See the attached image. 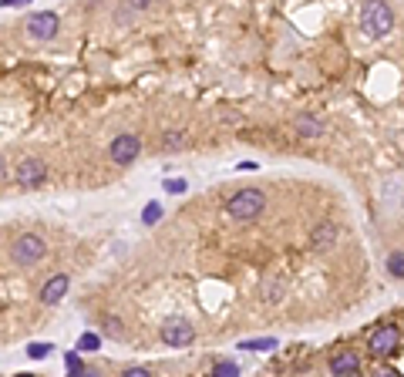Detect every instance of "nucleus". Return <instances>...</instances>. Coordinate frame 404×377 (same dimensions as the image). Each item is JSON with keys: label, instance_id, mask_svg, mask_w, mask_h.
Wrapping results in <instances>:
<instances>
[{"label": "nucleus", "instance_id": "6e6552de", "mask_svg": "<svg viewBox=\"0 0 404 377\" xmlns=\"http://www.w3.org/2000/svg\"><path fill=\"white\" fill-rule=\"evenodd\" d=\"M398 340H401V334H398V327H381V330H374L371 334V340H367V347H371V354L374 357H387L394 347H398Z\"/></svg>", "mask_w": 404, "mask_h": 377}, {"label": "nucleus", "instance_id": "412c9836", "mask_svg": "<svg viewBox=\"0 0 404 377\" xmlns=\"http://www.w3.org/2000/svg\"><path fill=\"white\" fill-rule=\"evenodd\" d=\"M101 330H105L108 337H121V323H118V317H105V320H101Z\"/></svg>", "mask_w": 404, "mask_h": 377}, {"label": "nucleus", "instance_id": "2eb2a0df", "mask_svg": "<svg viewBox=\"0 0 404 377\" xmlns=\"http://www.w3.org/2000/svg\"><path fill=\"white\" fill-rule=\"evenodd\" d=\"M236 374H239V367L232 360H216L212 364V377H236Z\"/></svg>", "mask_w": 404, "mask_h": 377}, {"label": "nucleus", "instance_id": "1a4fd4ad", "mask_svg": "<svg viewBox=\"0 0 404 377\" xmlns=\"http://www.w3.org/2000/svg\"><path fill=\"white\" fill-rule=\"evenodd\" d=\"M337 239H341V229H337V223H320V226L310 232V249H313V253H327Z\"/></svg>", "mask_w": 404, "mask_h": 377}, {"label": "nucleus", "instance_id": "f3484780", "mask_svg": "<svg viewBox=\"0 0 404 377\" xmlns=\"http://www.w3.org/2000/svg\"><path fill=\"white\" fill-rule=\"evenodd\" d=\"M239 347H243V350H273V347H276V340H273V337H260V340H243V343H239Z\"/></svg>", "mask_w": 404, "mask_h": 377}, {"label": "nucleus", "instance_id": "b1692460", "mask_svg": "<svg viewBox=\"0 0 404 377\" xmlns=\"http://www.w3.org/2000/svg\"><path fill=\"white\" fill-rule=\"evenodd\" d=\"M128 3H132V10H149L155 0H128Z\"/></svg>", "mask_w": 404, "mask_h": 377}, {"label": "nucleus", "instance_id": "a878e982", "mask_svg": "<svg viewBox=\"0 0 404 377\" xmlns=\"http://www.w3.org/2000/svg\"><path fill=\"white\" fill-rule=\"evenodd\" d=\"M24 3H31V0H0V7H24Z\"/></svg>", "mask_w": 404, "mask_h": 377}, {"label": "nucleus", "instance_id": "ddd939ff", "mask_svg": "<svg viewBox=\"0 0 404 377\" xmlns=\"http://www.w3.org/2000/svg\"><path fill=\"white\" fill-rule=\"evenodd\" d=\"M387 276L404 280V253H401V249H394V253L387 256Z\"/></svg>", "mask_w": 404, "mask_h": 377}, {"label": "nucleus", "instance_id": "393cba45", "mask_svg": "<svg viewBox=\"0 0 404 377\" xmlns=\"http://www.w3.org/2000/svg\"><path fill=\"white\" fill-rule=\"evenodd\" d=\"M125 377H149V371H145V367H128Z\"/></svg>", "mask_w": 404, "mask_h": 377}, {"label": "nucleus", "instance_id": "0eeeda50", "mask_svg": "<svg viewBox=\"0 0 404 377\" xmlns=\"http://www.w3.org/2000/svg\"><path fill=\"white\" fill-rule=\"evenodd\" d=\"M44 175H47V169H44L40 158H24L17 169H14V179H17V186H24V188H38L40 182H44Z\"/></svg>", "mask_w": 404, "mask_h": 377}, {"label": "nucleus", "instance_id": "9b49d317", "mask_svg": "<svg viewBox=\"0 0 404 377\" xmlns=\"http://www.w3.org/2000/svg\"><path fill=\"white\" fill-rule=\"evenodd\" d=\"M330 374H341V377H354L361 374V357L357 354H337V357L330 360Z\"/></svg>", "mask_w": 404, "mask_h": 377}, {"label": "nucleus", "instance_id": "aec40b11", "mask_svg": "<svg viewBox=\"0 0 404 377\" xmlns=\"http://www.w3.org/2000/svg\"><path fill=\"white\" fill-rule=\"evenodd\" d=\"M51 354V343H27V357L31 360H44Z\"/></svg>", "mask_w": 404, "mask_h": 377}, {"label": "nucleus", "instance_id": "4be33fe9", "mask_svg": "<svg viewBox=\"0 0 404 377\" xmlns=\"http://www.w3.org/2000/svg\"><path fill=\"white\" fill-rule=\"evenodd\" d=\"M64 364H68V371H71L75 377L84 374V364H81V357H77V354H68V357H64Z\"/></svg>", "mask_w": 404, "mask_h": 377}, {"label": "nucleus", "instance_id": "f257e3e1", "mask_svg": "<svg viewBox=\"0 0 404 377\" xmlns=\"http://www.w3.org/2000/svg\"><path fill=\"white\" fill-rule=\"evenodd\" d=\"M391 27H394L391 3H387V0H367L364 10H361V31H364L367 38L377 40V38H387Z\"/></svg>", "mask_w": 404, "mask_h": 377}, {"label": "nucleus", "instance_id": "a211bd4d", "mask_svg": "<svg viewBox=\"0 0 404 377\" xmlns=\"http://www.w3.org/2000/svg\"><path fill=\"white\" fill-rule=\"evenodd\" d=\"M158 219H162V206H158V202H149L145 212H142V223H145V226H155Z\"/></svg>", "mask_w": 404, "mask_h": 377}, {"label": "nucleus", "instance_id": "20e7f679", "mask_svg": "<svg viewBox=\"0 0 404 377\" xmlns=\"http://www.w3.org/2000/svg\"><path fill=\"white\" fill-rule=\"evenodd\" d=\"M138 155H142V138H138L135 132L115 135L112 145H108V158H112L115 165H132Z\"/></svg>", "mask_w": 404, "mask_h": 377}, {"label": "nucleus", "instance_id": "bb28decb", "mask_svg": "<svg viewBox=\"0 0 404 377\" xmlns=\"http://www.w3.org/2000/svg\"><path fill=\"white\" fill-rule=\"evenodd\" d=\"M0 172H3V158H0Z\"/></svg>", "mask_w": 404, "mask_h": 377}, {"label": "nucleus", "instance_id": "39448f33", "mask_svg": "<svg viewBox=\"0 0 404 377\" xmlns=\"http://www.w3.org/2000/svg\"><path fill=\"white\" fill-rule=\"evenodd\" d=\"M158 337H162L165 347H189L195 340V330L189 320H165L162 330H158Z\"/></svg>", "mask_w": 404, "mask_h": 377}, {"label": "nucleus", "instance_id": "9d476101", "mask_svg": "<svg viewBox=\"0 0 404 377\" xmlns=\"http://www.w3.org/2000/svg\"><path fill=\"white\" fill-rule=\"evenodd\" d=\"M68 286H71L68 273L51 276V280L40 286V303H44V306H54V303H61V300H64V293H68Z\"/></svg>", "mask_w": 404, "mask_h": 377}, {"label": "nucleus", "instance_id": "4468645a", "mask_svg": "<svg viewBox=\"0 0 404 377\" xmlns=\"http://www.w3.org/2000/svg\"><path fill=\"white\" fill-rule=\"evenodd\" d=\"M98 347H101V337H98V334H81V337H77V350H81V354H91Z\"/></svg>", "mask_w": 404, "mask_h": 377}, {"label": "nucleus", "instance_id": "7ed1b4c3", "mask_svg": "<svg viewBox=\"0 0 404 377\" xmlns=\"http://www.w3.org/2000/svg\"><path fill=\"white\" fill-rule=\"evenodd\" d=\"M44 253H47V243L40 239L38 232H24L17 243H14V249H10V256H14V263L17 266H34L44 260Z\"/></svg>", "mask_w": 404, "mask_h": 377}, {"label": "nucleus", "instance_id": "423d86ee", "mask_svg": "<svg viewBox=\"0 0 404 377\" xmlns=\"http://www.w3.org/2000/svg\"><path fill=\"white\" fill-rule=\"evenodd\" d=\"M58 14L54 10H40V14H34V17L27 20V31H31V38L34 40H51L54 34H58Z\"/></svg>", "mask_w": 404, "mask_h": 377}, {"label": "nucleus", "instance_id": "dca6fc26", "mask_svg": "<svg viewBox=\"0 0 404 377\" xmlns=\"http://www.w3.org/2000/svg\"><path fill=\"white\" fill-rule=\"evenodd\" d=\"M280 293H283V280H267V286H263V300L276 303L280 300Z\"/></svg>", "mask_w": 404, "mask_h": 377}, {"label": "nucleus", "instance_id": "5701e85b", "mask_svg": "<svg viewBox=\"0 0 404 377\" xmlns=\"http://www.w3.org/2000/svg\"><path fill=\"white\" fill-rule=\"evenodd\" d=\"M162 145H165V149H182V145H186V135H182V132H169Z\"/></svg>", "mask_w": 404, "mask_h": 377}, {"label": "nucleus", "instance_id": "f03ea898", "mask_svg": "<svg viewBox=\"0 0 404 377\" xmlns=\"http://www.w3.org/2000/svg\"><path fill=\"white\" fill-rule=\"evenodd\" d=\"M263 209H267V195L260 188H239L226 202V212H230L232 223H253Z\"/></svg>", "mask_w": 404, "mask_h": 377}, {"label": "nucleus", "instance_id": "6ab92c4d", "mask_svg": "<svg viewBox=\"0 0 404 377\" xmlns=\"http://www.w3.org/2000/svg\"><path fill=\"white\" fill-rule=\"evenodd\" d=\"M165 192H169V195H186V192H189V182H186V179H165Z\"/></svg>", "mask_w": 404, "mask_h": 377}, {"label": "nucleus", "instance_id": "f8f14e48", "mask_svg": "<svg viewBox=\"0 0 404 377\" xmlns=\"http://www.w3.org/2000/svg\"><path fill=\"white\" fill-rule=\"evenodd\" d=\"M293 128H297L300 138H320V135H324V121H320L317 114H297Z\"/></svg>", "mask_w": 404, "mask_h": 377}]
</instances>
